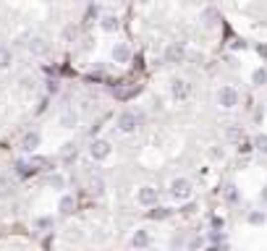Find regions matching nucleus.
<instances>
[{"label": "nucleus", "mask_w": 267, "mask_h": 251, "mask_svg": "<svg viewBox=\"0 0 267 251\" xmlns=\"http://www.w3.org/2000/svg\"><path fill=\"white\" fill-rule=\"evenodd\" d=\"M170 197L178 201H186L191 197V183L186 178H173L170 181Z\"/></svg>", "instance_id": "obj_1"}, {"label": "nucleus", "mask_w": 267, "mask_h": 251, "mask_svg": "<svg viewBox=\"0 0 267 251\" xmlns=\"http://www.w3.org/2000/svg\"><path fill=\"white\" fill-rule=\"evenodd\" d=\"M217 105L225 107V110L236 107L238 105V92L233 87H220V92H217Z\"/></svg>", "instance_id": "obj_2"}, {"label": "nucleus", "mask_w": 267, "mask_h": 251, "mask_svg": "<svg viewBox=\"0 0 267 251\" xmlns=\"http://www.w3.org/2000/svg\"><path fill=\"white\" fill-rule=\"evenodd\" d=\"M115 126H118L121 134H131V131H136V126H139V115L136 113H121L115 120Z\"/></svg>", "instance_id": "obj_3"}, {"label": "nucleus", "mask_w": 267, "mask_h": 251, "mask_svg": "<svg viewBox=\"0 0 267 251\" xmlns=\"http://www.w3.org/2000/svg\"><path fill=\"white\" fill-rule=\"evenodd\" d=\"M136 201H139L142 207H158V189H155V186H142V189L136 191Z\"/></svg>", "instance_id": "obj_4"}, {"label": "nucleus", "mask_w": 267, "mask_h": 251, "mask_svg": "<svg viewBox=\"0 0 267 251\" xmlns=\"http://www.w3.org/2000/svg\"><path fill=\"white\" fill-rule=\"evenodd\" d=\"M110 152H113V147H110V142H105V139H95L89 147V154L95 157V160H107Z\"/></svg>", "instance_id": "obj_5"}, {"label": "nucleus", "mask_w": 267, "mask_h": 251, "mask_svg": "<svg viewBox=\"0 0 267 251\" xmlns=\"http://www.w3.org/2000/svg\"><path fill=\"white\" fill-rule=\"evenodd\" d=\"M186 58V48H183L181 42H170L168 48H165V60L168 63H181Z\"/></svg>", "instance_id": "obj_6"}, {"label": "nucleus", "mask_w": 267, "mask_h": 251, "mask_svg": "<svg viewBox=\"0 0 267 251\" xmlns=\"http://www.w3.org/2000/svg\"><path fill=\"white\" fill-rule=\"evenodd\" d=\"M131 246L136 249V251H142V249H150L152 246V236H150V230H144V228H139L136 233L131 236Z\"/></svg>", "instance_id": "obj_7"}, {"label": "nucleus", "mask_w": 267, "mask_h": 251, "mask_svg": "<svg viewBox=\"0 0 267 251\" xmlns=\"http://www.w3.org/2000/svg\"><path fill=\"white\" fill-rule=\"evenodd\" d=\"M29 52L32 55H37V58H42V55H48V50H50V45H48V40H42V37H34V40H29Z\"/></svg>", "instance_id": "obj_8"}, {"label": "nucleus", "mask_w": 267, "mask_h": 251, "mask_svg": "<svg viewBox=\"0 0 267 251\" xmlns=\"http://www.w3.org/2000/svg\"><path fill=\"white\" fill-rule=\"evenodd\" d=\"M21 147H24L26 152H34L37 147H40V134H37V131H26L21 136Z\"/></svg>", "instance_id": "obj_9"}, {"label": "nucleus", "mask_w": 267, "mask_h": 251, "mask_svg": "<svg viewBox=\"0 0 267 251\" xmlns=\"http://www.w3.org/2000/svg\"><path fill=\"white\" fill-rule=\"evenodd\" d=\"M217 21H220V13H217V8H213V5H210V8H205V11H202V24H205L207 29H210V26H217Z\"/></svg>", "instance_id": "obj_10"}, {"label": "nucleus", "mask_w": 267, "mask_h": 251, "mask_svg": "<svg viewBox=\"0 0 267 251\" xmlns=\"http://www.w3.org/2000/svg\"><path fill=\"white\" fill-rule=\"evenodd\" d=\"M100 26H103V32H115L118 29V16L115 13H103L100 16Z\"/></svg>", "instance_id": "obj_11"}, {"label": "nucleus", "mask_w": 267, "mask_h": 251, "mask_svg": "<svg viewBox=\"0 0 267 251\" xmlns=\"http://www.w3.org/2000/svg\"><path fill=\"white\" fill-rule=\"evenodd\" d=\"M128 58H131V50H128V45L118 42L115 48H113V60H115V63H128Z\"/></svg>", "instance_id": "obj_12"}, {"label": "nucleus", "mask_w": 267, "mask_h": 251, "mask_svg": "<svg viewBox=\"0 0 267 251\" xmlns=\"http://www.w3.org/2000/svg\"><path fill=\"white\" fill-rule=\"evenodd\" d=\"M170 92H173V97H176V100H186L189 97V84L183 79H176V81H173V87H170Z\"/></svg>", "instance_id": "obj_13"}, {"label": "nucleus", "mask_w": 267, "mask_h": 251, "mask_svg": "<svg viewBox=\"0 0 267 251\" xmlns=\"http://www.w3.org/2000/svg\"><path fill=\"white\" fill-rule=\"evenodd\" d=\"M76 123H79V115H76V110L66 107V110L60 113V126H63V128H73Z\"/></svg>", "instance_id": "obj_14"}, {"label": "nucleus", "mask_w": 267, "mask_h": 251, "mask_svg": "<svg viewBox=\"0 0 267 251\" xmlns=\"http://www.w3.org/2000/svg\"><path fill=\"white\" fill-rule=\"evenodd\" d=\"M73 204H76V201H73V197H63V199H60L58 209H60V215H63V217H68L71 212H73Z\"/></svg>", "instance_id": "obj_15"}, {"label": "nucleus", "mask_w": 267, "mask_h": 251, "mask_svg": "<svg viewBox=\"0 0 267 251\" xmlns=\"http://www.w3.org/2000/svg\"><path fill=\"white\" fill-rule=\"evenodd\" d=\"M11 63H13V55L8 48H0V71H5V68H11Z\"/></svg>", "instance_id": "obj_16"}, {"label": "nucleus", "mask_w": 267, "mask_h": 251, "mask_svg": "<svg viewBox=\"0 0 267 251\" xmlns=\"http://www.w3.org/2000/svg\"><path fill=\"white\" fill-rule=\"evenodd\" d=\"M60 157H63V160H73V157H76V144H73V142H68V144H63L60 147Z\"/></svg>", "instance_id": "obj_17"}, {"label": "nucleus", "mask_w": 267, "mask_h": 251, "mask_svg": "<svg viewBox=\"0 0 267 251\" xmlns=\"http://www.w3.org/2000/svg\"><path fill=\"white\" fill-rule=\"evenodd\" d=\"M13 194V183L8 181V178H3V175H0V199H8Z\"/></svg>", "instance_id": "obj_18"}, {"label": "nucleus", "mask_w": 267, "mask_h": 251, "mask_svg": "<svg viewBox=\"0 0 267 251\" xmlns=\"http://www.w3.org/2000/svg\"><path fill=\"white\" fill-rule=\"evenodd\" d=\"M265 81H267V71H265V68H254V73H252V84H254V87H262Z\"/></svg>", "instance_id": "obj_19"}, {"label": "nucleus", "mask_w": 267, "mask_h": 251, "mask_svg": "<svg viewBox=\"0 0 267 251\" xmlns=\"http://www.w3.org/2000/svg\"><path fill=\"white\" fill-rule=\"evenodd\" d=\"M150 217H152V220H168V217H170V209H168V207H158V209L150 212Z\"/></svg>", "instance_id": "obj_20"}, {"label": "nucleus", "mask_w": 267, "mask_h": 251, "mask_svg": "<svg viewBox=\"0 0 267 251\" xmlns=\"http://www.w3.org/2000/svg\"><path fill=\"white\" fill-rule=\"evenodd\" d=\"M92 191H95L97 197H100V194H105V181L100 178V175H95V178H92Z\"/></svg>", "instance_id": "obj_21"}, {"label": "nucleus", "mask_w": 267, "mask_h": 251, "mask_svg": "<svg viewBox=\"0 0 267 251\" xmlns=\"http://www.w3.org/2000/svg\"><path fill=\"white\" fill-rule=\"evenodd\" d=\"M76 37H79V29H76V26H66V29H63V40H66V42H73Z\"/></svg>", "instance_id": "obj_22"}, {"label": "nucleus", "mask_w": 267, "mask_h": 251, "mask_svg": "<svg viewBox=\"0 0 267 251\" xmlns=\"http://www.w3.org/2000/svg\"><path fill=\"white\" fill-rule=\"evenodd\" d=\"M48 183L53 186V189H63V186H66V178H63V175H50V178H48Z\"/></svg>", "instance_id": "obj_23"}, {"label": "nucleus", "mask_w": 267, "mask_h": 251, "mask_svg": "<svg viewBox=\"0 0 267 251\" xmlns=\"http://www.w3.org/2000/svg\"><path fill=\"white\" fill-rule=\"evenodd\" d=\"M254 147H257L260 152L267 154V134H260V136H257V139H254Z\"/></svg>", "instance_id": "obj_24"}, {"label": "nucleus", "mask_w": 267, "mask_h": 251, "mask_svg": "<svg viewBox=\"0 0 267 251\" xmlns=\"http://www.w3.org/2000/svg\"><path fill=\"white\" fill-rule=\"evenodd\" d=\"M249 222H252V225H262V222H265V212H252Z\"/></svg>", "instance_id": "obj_25"}, {"label": "nucleus", "mask_w": 267, "mask_h": 251, "mask_svg": "<svg viewBox=\"0 0 267 251\" xmlns=\"http://www.w3.org/2000/svg\"><path fill=\"white\" fill-rule=\"evenodd\" d=\"M210 154H213L215 160H223V154H225V152H223V147H213V152H210Z\"/></svg>", "instance_id": "obj_26"}, {"label": "nucleus", "mask_w": 267, "mask_h": 251, "mask_svg": "<svg viewBox=\"0 0 267 251\" xmlns=\"http://www.w3.org/2000/svg\"><path fill=\"white\" fill-rule=\"evenodd\" d=\"M21 87H24V89H26V92H29V89H32V87H34V81H32V79H29V76H24V79H21Z\"/></svg>", "instance_id": "obj_27"}, {"label": "nucleus", "mask_w": 267, "mask_h": 251, "mask_svg": "<svg viewBox=\"0 0 267 251\" xmlns=\"http://www.w3.org/2000/svg\"><path fill=\"white\" fill-rule=\"evenodd\" d=\"M58 89H60V87H58V81H50V84H48V92H50V95H55Z\"/></svg>", "instance_id": "obj_28"}, {"label": "nucleus", "mask_w": 267, "mask_h": 251, "mask_svg": "<svg viewBox=\"0 0 267 251\" xmlns=\"http://www.w3.org/2000/svg\"><path fill=\"white\" fill-rule=\"evenodd\" d=\"M32 165H45V157H40V154H34V157H32Z\"/></svg>", "instance_id": "obj_29"}]
</instances>
